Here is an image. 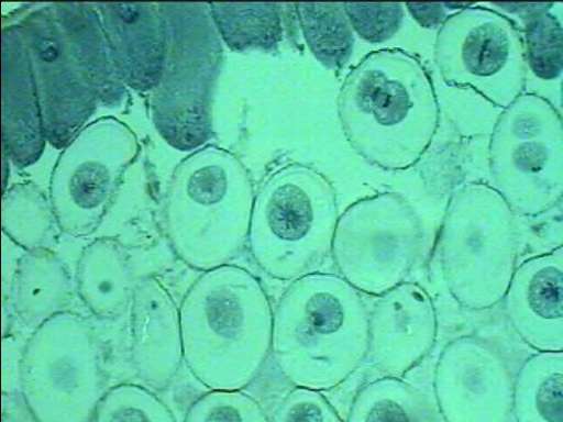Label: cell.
I'll return each instance as SVG.
<instances>
[{
  "mask_svg": "<svg viewBox=\"0 0 563 422\" xmlns=\"http://www.w3.org/2000/svg\"><path fill=\"white\" fill-rule=\"evenodd\" d=\"M339 115L357 154L374 166L402 170L430 149L441 110L427 67L404 51L383 49L350 71Z\"/></svg>",
  "mask_w": 563,
  "mask_h": 422,
  "instance_id": "obj_1",
  "label": "cell"
},
{
  "mask_svg": "<svg viewBox=\"0 0 563 422\" xmlns=\"http://www.w3.org/2000/svg\"><path fill=\"white\" fill-rule=\"evenodd\" d=\"M183 357L211 390H242L271 355L274 311L261 281L234 266L209 270L179 312Z\"/></svg>",
  "mask_w": 563,
  "mask_h": 422,
  "instance_id": "obj_2",
  "label": "cell"
},
{
  "mask_svg": "<svg viewBox=\"0 0 563 422\" xmlns=\"http://www.w3.org/2000/svg\"><path fill=\"white\" fill-rule=\"evenodd\" d=\"M368 343L364 306L338 277L295 279L274 311L271 354L295 387L319 391L339 386L363 360Z\"/></svg>",
  "mask_w": 563,
  "mask_h": 422,
  "instance_id": "obj_3",
  "label": "cell"
},
{
  "mask_svg": "<svg viewBox=\"0 0 563 422\" xmlns=\"http://www.w3.org/2000/svg\"><path fill=\"white\" fill-rule=\"evenodd\" d=\"M254 190L245 166L228 152L207 147L177 166L166 219L177 255L211 270L236 257L249 242Z\"/></svg>",
  "mask_w": 563,
  "mask_h": 422,
  "instance_id": "obj_4",
  "label": "cell"
},
{
  "mask_svg": "<svg viewBox=\"0 0 563 422\" xmlns=\"http://www.w3.org/2000/svg\"><path fill=\"white\" fill-rule=\"evenodd\" d=\"M339 222L333 185L316 169L290 164L274 171L254 200L249 244L269 277L310 274L332 249Z\"/></svg>",
  "mask_w": 563,
  "mask_h": 422,
  "instance_id": "obj_5",
  "label": "cell"
},
{
  "mask_svg": "<svg viewBox=\"0 0 563 422\" xmlns=\"http://www.w3.org/2000/svg\"><path fill=\"white\" fill-rule=\"evenodd\" d=\"M167 29L163 78L153 91L154 123L183 152L205 145L211 99L222 64L221 37L206 4L162 5Z\"/></svg>",
  "mask_w": 563,
  "mask_h": 422,
  "instance_id": "obj_6",
  "label": "cell"
},
{
  "mask_svg": "<svg viewBox=\"0 0 563 422\" xmlns=\"http://www.w3.org/2000/svg\"><path fill=\"white\" fill-rule=\"evenodd\" d=\"M434 59L448 85L472 89L496 108L505 110L525 93L529 66L523 36L494 10L468 5L448 16Z\"/></svg>",
  "mask_w": 563,
  "mask_h": 422,
  "instance_id": "obj_7",
  "label": "cell"
},
{
  "mask_svg": "<svg viewBox=\"0 0 563 422\" xmlns=\"http://www.w3.org/2000/svg\"><path fill=\"white\" fill-rule=\"evenodd\" d=\"M562 149V116L547 99L525 92L504 110L490 137L489 158L510 204L537 213L558 200Z\"/></svg>",
  "mask_w": 563,
  "mask_h": 422,
  "instance_id": "obj_8",
  "label": "cell"
},
{
  "mask_svg": "<svg viewBox=\"0 0 563 422\" xmlns=\"http://www.w3.org/2000/svg\"><path fill=\"white\" fill-rule=\"evenodd\" d=\"M420 240L419 223L408 203L385 193L346 210L338 222L332 249L350 284L378 295L398 284Z\"/></svg>",
  "mask_w": 563,
  "mask_h": 422,
  "instance_id": "obj_9",
  "label": "cell"
},
{
  "mask_svg": "<svg viewBox=\"0 0 563 422\" xmlns=\"http://www.w3.org/2000/svg\"><path fill=\"white\" fill-rule=\"evenodd\" d=\"M139 152L133 131L115 118L87 124L59 157L53 177V201L70 232L96 226L119 179Z\"/></svg>",
  "mask_w": 563,
  "mask_h": 422,
  "instance_id": "obj_10",
  "label": "cell"
},
{
  "mask_svg": "<svg viewBox=\"0 0 563 422\" xmlns=\"http://www.w3.org/2000/svg\"><path fill=\"white\" fill-rule=\"evenodd\" d=\"M37 89L46 141L65 149L100 104L78 67L52 5L20 23Z\"/></svg>",
  "mask_w": 563,
  "mask_h": 422,
  "instance_id": "obj_11",
  "label": "cell"
},
{
  "mask_svg": "<svg viewBox=\"0 0 563 422\" xmlns=\"http://www.w3.org/2000/svg\"><path fill=\"white\" fill-rule=\"evenodd\" d=\"M104 32L117 71L140 92L159 85L167 58V29L162 5L100 4Z\"/></svg>",
  "mask_w": 563,
  "mask_h": 422,
  "instance_id": "obj_12",
  "label": "cell"
},
{
  "mask_svg": "<svg viewBox=\"0 0 563 422\" xmlns=\"http://www.w3.org/2000/svg\"><path fill=\"white\" fill-rule=\"evenodd\" d=\"M3 138L19 168L35 164L46 135L26 44L20 24L3 32Z\"/></svg>",
  "mask_w": 563,
  "mask_h": 422,
  "instance_id": "obj_13",
  "label": "cell"
},
{
  "mask_svg": "<svg viewBox=\"0 0 563 422\" xmlns=\"http://www.w3.org/2000/svg\"><path fill=\"white\" fill-rule=\"evenodd\" d=\"M52 8L70 53L96 91L100 104L119 108L128 91L117 71L97 8L78 3H58Z\"/></svg>",
  "mask_w": 563,
  "mask_h": 422,
  "instance_id": "obj_14",
  "label": "cell"
},
{
  "mask_svg": "<svg viewBox=\"0 0 563 422\" xmlns=\"http://www.w3.org/2000/svg\"><path fill=\"white\" fill-rule=\"evenodd\" d=\"M220 37L233 52H273L282 41L280 8L273 4H211Z\"/></svg>",
  "mask_w": 563,
  "mask_h": 422,
  "instance_id": "obj_15",
  "label": "cell"
},
{
  "mask_svg": "<svg viewBox=\"0 0 563 422\" xmlns=\"http://www.w3.org/2000/svg\"><path fill=\"white\" fill-rule=\"evenodd\" d=\"M295 9L310 52L325 68L341 70L354 45V31L344 5L300 4Z\"/></svg>",
  "mask_w": 563,
  "mask_h": 422,
  "instance_id": "obj_16",
  "label": "cell"
},
{
  "mask_svg": "<svg viewBox=\"0 0 563 422\" xmlns=\"http://www.w3.org/2000/svg\"><path fill=\"white\" fill-rule=\"evenodd\" d=\"M515 12L526 22L528 66L541 79L553 80L562 74V25L550 13L552 4H497Z\"/></svg>",
  "mask_w": 563,
  "mask_h": 422,
  "instance_id": "obj_17",
  "label": "cell"
},
{
  "mask_svg": "<svg viewBox=\"0 0 563 422\" xmlns=\"http://www.w3.org/2000/svg\"><path fill=\"white\" fill-rule=\"evenodd\" d=\"M261 404L240 390H213L187 413L186 421H268Z\"/></svg>",
  "mask_w": 563,
  "mask_h": 422,
  "instance_id": "obj_18",
  "label": "cell"
},
{
  "mask_svg": "<svg viewBox=\"0 0 563 422\" xmlns=\"http://www.w3.org/2000/svg\"><path fill=\"white\" fill-rule=\"evenodd\" d=\"M353 27L362 38L382 43L391 38L404 21V8L398 4H344Z\"/></svg>",
  "mask_w": 563,
  "mask_h": 422,
  "instance_id": "obj_19",
  "label": "cell"
},
{
  "mask_svg": "<svg viewBox=\"0 0 563 422\" xmlns=\"http://www.w3.org/2000/svg\"><path fill=\"white\" fill-rule=\"evenodd\" d=\"M272 421H339L336 412L316 390L296 387L274 411Z\"/></svg>",
  "mask_w": 563,
  "mask_h": 422,
  "instance_id": "obj_20",
  "label": "cell"
},
{
  "mask_svg": "<svg viewBox=\"0 0 563 422\" xmlns=\"http://www.w3.org/2000/svg\"><path fill=\"white\" fill-rule=\"evenodd\" d=\"M408 11L422 26L434 27L446 20L445 4H407Z\"/></svg>",
  "mask_w": 563,
  "mask_h": 422,
  "instance_id": "obj_21",
  "label": "cell"
}]
</instances>
